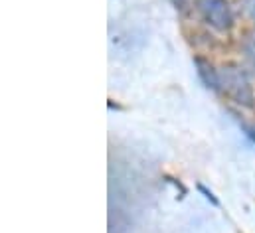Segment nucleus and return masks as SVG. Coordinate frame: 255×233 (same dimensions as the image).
I'll return each mask as SVG.
<instances>
[{"mask_svg": "<svg viewBox=\"0 0 255 233\" xmlns=\"http://www.w3.org/2000/svg\"><path fill=\"white\" fill-rule=\"evenodd\" d=\"M246 8H248V14H250L252 22L255 24V0H248L246 2Z\"/></svg>", "mask_w": 255, "mask_h": 233, "instance_id": "nucleus-4", "label": "nucleus"}, {"mask_svg": "<svg viewBox=\"0 0 255 233\" xmlns=\"http://www.w3.org/2000/svg\"><path fill=\"white\" fill-rule=\"evenodd\" d=\"M196 67H198V75L200 79L206 83V87L214 89V91H220V69H214L210 61L202 58H196Z\"/></svg>", "mask_w": 255, "mask_h": 233, "instance_id": "nucleus-3", "label": "nucleus"}, {"mask_svg": "<svg viewBox=\"0 0 255 233\" xmlns=\"http://www.w3.org/2000/svg\"><path fill=\"white\" fill-rule=\"evenodd\" d=\"M220 89L240 105H254V89L250 77L238 65H224L220 69Z\"/></svg>", "mask_w": 255, "mask_h": 233, "instance_id": "nucleus-1", "label": "nucleus"}, {"mask_svg": "<svg viewBox=\"0 0 255 233\" xmlns=\"http://www.w3.org/2000/svg\"><path fill=\"white\" fill-rule=\"evenodd\" d=\"M196 8L202 18L220 32L230 30L234 24V14L228 0H196Z\"/></svg>", "mask_w": 255, "mask_h": 233, "instance_id": "nucleus-2", "label": "nucleus"}, {"mask_svg": "<svg viewBox=\"0 0 255 233\" xmlns=\"http://www.w3.org/2000/svg\"><path fill=\"white\" fill-rule=\"evenodd\" d=\"M192 0H174V4H176V8H186L188 4H190Z\"/></svg>", "mask_w": 255, "mask_h": 233, "instance_id": "nucleus-5", "label": "nucleus"}]
</instances>
